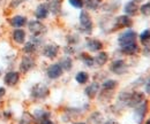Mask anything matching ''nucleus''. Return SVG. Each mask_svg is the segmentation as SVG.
<instances>
[{
	"instance_id": "obj_3",
	"label": "nucleus",
	"mask_w": 150,
	"mask_h": 124,
	"mask_svg": "<svg viewBox=\"0 0 150 124\" xmlns=\"http://www.w3.org/2000/svg\"><path fill=\"white\" fill-rule=\"evenodd\" d=\"M49 93H50L49 88L45 84H42V83H38L36 85H34L33 89H31V97L34 99H37V100L45 99L49 95Z\"/></svg>"
},
{
	"instance_id": "obj_6",
	"label": "nucleus",
	"mask_w": 150,
	"mask_h": 124,
	"mask_svg": "<svg viewBox=\"0 0 150 124\" xmlns=\"http://www.w3.org/2000/svg\"><path fill=\"white\" fill-rule=\"evenodd\" d=\"M144 100H146L144 93H142V92H140V91H135V92L129 93V97H128V100H127L126 106L136 107V106H139L140 104H142Z\"/></svg>"
},
{
	"instance_id": "obj_11",
	"label": "nucleus",
	"mask_w": 150,
	"mask_h": 124,
	"mask_svg": "<svg viewBox=\"0 0 150 124\" xmlns=\"http://www.w3.org/2000/svg\"><path fill=\"white\" fill-rule=\"evenodd\" d=\"M19 81H20V74L18 71L11 70L5 74L4 83L7 86H14V85H16L19 83Z\"/></svg>"
},
{
	"instance_id": "obj_36",
	"label": "nucleus",
	"mask_w": 150,
	"mask_h": 124,
	"mask_svg": "<svg viewBox=\"0 0 150 124\" xmlns=\"http://www.w3.org/2000/svg\"><path fill=\"white\" fill-rule=\"evenodd\" d=\"M20 2H21V1H18V0H16V1H13V2L11 4V6H14V7H15V6H18V5H19Z\"/></svg>"
},
{
	"instance_id": "obj_19",
	"label": "nucleus",
	"mask_w": 150,
	"mask_h": 124,
	"mask_svg": "<svg viewBox=\"0 0 150 124\" xmlns=\"http://www.w3.org/2000/svg\"><path fill=\"white\" fill-rule=\"evenodd\" d=\"M9 23L13 28H22L23 25H25L28 23L27 18L25 16H22V15H16V16H13V18L9 20Z\"/></svg>"
},
{
	"instance_id": "obj_8",
	"label": "nucleus",
	"mask_w": 150,
	"mask_h": 124,
	"mask_svg": "<svg viewBox=\"0 0 150 124\" xmlns=\"http://www.w3.org/2000/svg\"><path fill=\"white\" fill-rule=\"evenodd\" d=\"M128 69V66L124 60H115L110 66V70L115 75H124Z\"/></svg>"
},
{
	"instance_id": "obj_33",
	"label": "nucleus",
	"mask_w": 150,
	"mask_h": 124,
	"mask_svg": "<svg viewBox=\"0 0 150 124\" xmlns=\"http://www.w3.org/2000/svg\"><path fill=\"white\" fill-rule=\"evenodd\" d=\"M75 52V48L73 47V45H68L65 47V53L66 55H72Z\"/></svg>"
},
{
	"instance_id": "obj_40",
	"label": "nucleus",
	"mask_w": 150,
	"mask_h": 124,
	"mask_svg": "<svg viewBox=\"0 0 150 124\" xmlns=\"http://www.w3.org/2000/svg\"><path fill=\"white\" fill-rule=\"evenodd\" d=\"M74 124H86V123H83V122H77V123H74Z\"/></svg>"
},
{
	"instance_id": "obj_22",
	"label": "nucleus",
	"mask_w": 150,
	"mask_h": 124,
	"mask_svg": "<svg viewBox=\"0 0 150 124\" xmlns=\"http://www.w3.org/2000/svg\"><path fill=\"white\" fill-rule=\"evenodd\" d=\"M47 5H49V11L53 15L60 14V12H61V0H51Z\"/></svg>"
},
{
	"instance_id": "obj_27",
	"label": "nucleus",
	"mask_w": 150,
	"mask_h": 124,
	"mask_svg": "<svg viewBox=\"0 0 150 124\" xmlns=\"http://www.w3.org/2000/svg\"><path fill=\"white\" fill-rule=\"evenodd\" d=\"M75 81L79 83V84H86L88 81H89V75L88 72L86 71H79L75 76Z\"/></svg>"
},
{
	"instance_id": "obj_32",
	"label": "nucleus",
	"mask_w": 150,
	"mask_h": 124,
	"mask_svg": "<svg viewBox=\"0 0 150 124\" xmlns=\"http://www.w3.org/2000/svg\"><path fill=\"white\" fill-rule=\"evenodd\" d=\"M68 2L75 8H82L83 7V0H68Z\"/></svg>"
},
{
	"instance_id": "obj_37",
	"label": "nucleus",
	"mask_w": 150,
	"mask_h": 124,
	"mask_svg": "<svg viewBox=\"0 0 150 124\" xmlns=\"http://www.w3.org/2000/svg\"><path fill=\"white\" fill-rule=\"evenodd\" d=\"M105 124H115V123H114V121H113V120H109L108 122H105Z\"/></svg>"
},
{
	"instance_id": "obj_41",
	"label": "nucleus",
	"mask_w": 150,
	"mask_h": 124,
	"mask_svg": "<svg viewBox=\"0 0 150 124\" xmlns=\"http://www.w3.org/2000/svg\"><path fill=\"white\" fill-rule=\"evenodd\" d=\"M0 75H1V70H0Z\"/></svg>"
},
{
	"instance_id": "obj_1",
	"label": "nucleus",
	"mask_w": 150,
	"mask_h": 124,
	"mask_svg": "<svg viewBox=\"0 0 150 124\" xmlns=\"http://www.w3.org/2000/svg\"><path fill=\"white\" fill-rule=\"evenodd\" d=\"M79 21H80V30H81L83 34L90 35V34L93 32L94 24H93V20L90 18L89 13H88L87 11H81Z\"/></svg>"
},
{
	"instance_id": "obj_26",
	"label": "nucleus",
	"mask_w": 150,
	"mask_h": 124,
	"mask_svg": "<svg viewBox=\"0 0 150 124\" xmlns=\"http://www.w3.org/2000/svg\"><path fill=\"white\" fill-rule=\"evenodd\" d=\"M139 38H140V41H141V44H142L143 46H149V44H150V30L149 29L142 31V32L140 34V36H139Z\"/></svg>"
},
{
	"instance_id": "obj_4",
	"label": "nucleus",
	"mask_w": 150,
	"mask_h": 124,
	"mask_svg": "<svg viewBox=\"0 0 150 124\" xmlns=\"http://www.w3.org/2000/svg\"><path fill=\"white\" fill-rule=\"evenodd\" d=\"M34 122L36 124H53L51 121V114L43 109H36L34 113Z\"/></svg>"
},
{
	"instance_id": "obj_28",
	"label": "nucleus",
	"mask_w": 150,
	"mask_h": 124,
	"mask_svg": "<svg viewBox=\"0 0 150 124\" xmlns=\"http://www.w3.org/2000/svg\"><path fill=\"white\" fill-rule=\"evenodd\" d=\"M100 5V0H83V6H86L88 9L96 11Z\"/></svg>"
},
{
	"instance_id": "obj_14",
	"label": "nucleus",
	"mask_w": 150,
	"mask_h": 124,
	"mask_svg": "<svg viewBox=\"0 0 150 124\" xmlns=\"http://www.w3.org/2000/svg\"><path fill=\"white\" fill-rule=\"evenodd\" d=\"M86 46L90 52H100L102 48H103V43L98 39L89 38V39H87Z\"/></svg>"
},
{
	"instance_id": "obj_30",
	"label": "nucleus",
	"mask_w": 150,
	"mask_h": 124,
	"mask_svg": "<svg viewBox=\"0 0 150 124\" xmlns=\"http://www.w3.org/2000/svg\"><path fill=\"white\" fill-rule=\"evenodd\" d=\"M33 122H34V116L30 115L29 113H23L19 124H33Z\"/></svg>"
},
{
	"instance_id": "obj_17",
	"label": "nucleus",
	"mask_w": 150,
	"mask_h": 124,
	"mask_svg": "<svg viewBox=\"0 0 150 124\" xmlns=\"http://www.w3.org/2000/svg\"><path fill=\"white\" fill-rule=\"evenodd\" d=\"M139 9L140 8H139L137 4L134 2V1H128L125 5V7H124V12H125V14L127 16H134V15H136L137 12H139Z\"/></svg>"
},
{
	"instance_id": "obj_29",
	"label": "nucleus",
	"mask_w": 150,
	"mask_h": 124,
	"mask_svg": "<svg viewBox=\"0 0 150 124\" xmlns=\"http://www.w3.org/2000/svg\"><path fill=\"white\" fill-rule=\"evenodd\" d=\"M80 57H81V60L83 61V63H84L87 67H93V66L95 64L94 57H93L91 55H89V54L81 53L80 54Z\"/></svg>"
},
{
	"instance_id": "obj_16",
	"label": "nucleus",
	"mask_w": 150,
	"mask_h": 124,
	"mask_svg": "<svg viewBox=\"0 0 150 124\" xmlns=\"http://www.w3.org/2000/svg\"><path fill=\"white\" fill-rule=\"evenodd\" d=\"M120 51L126 55H135V54L139 53L140 51V47L137 45V43H132V44H128V45H125V46H121L120 47Z\"/></svg>"
},
{
	"instance_id": "obj_38",
	"label": "nucleus",
	"mask_w": 150,
	"mask_h": 124,
	"mask_svg": "<svg viewBox=\"0 0 150 124\" xmlns=\"http://www.w3.org/2000/svg\"><path fill=\"white\" fill-rule=\"evenodd\" d=\"M133 1H134V2H136V4H139V2H142L143 0H133Z\"/></svg>"
},
{
	"instance_id": "obj_31",
	"label": "nucleus",
	"mask_w": 150,
	"mask_h": 124,
	"mask_svg": "<svg viewBox=\"0 0 150 124\" xmlns=\"http://www.w3.org/2000/svg\"><path fill=\"white\" fill-rule=\"evenodd\" d=\"M139 11L141 12V14H142L143 16H150V1H148L147 4H143V5L140 7Z\"/></svg>"
},
{
	"instance_id": "obj_12",
	"label": "nucleus",
	"mask_w": 150,
	"mask_h": 124,
	"mask_svg": "<svg viewBox=\"0 0 150 124\" xmlns=\"http://www.w3.org/2000/svg\"><path fill=\"white\" fill-rule=\"evenodd\" d=\"M59 46L57 45V44H53V43H51V44H46L45 46H44V48H43V55L45 56V57H47V59H54L58 53H59Z\"/></svg>"
},
{
	"instance_id": "obj_35",
	"label": "nucleus",
	"mask_w": 150,
	"mask_h": 124,
	"mask_svg": "<svg viewBox=\"0 0 150 124\" xmlns=\"http://www.w3.org/2000/svg\"><path fill=\"white\" fill-rule=\"evenodd\" d=\"M6 94V89L5 88H0V98H2Z\"/></svg>"
},
{
	"instance_id": "obj_21",
	"label": "nucleus",
	"mask_w": 150,
	"mask_h": 124,
	"mask_svg": "<svg viewBox=\"0 0 150 124\" xmlns=\"http://www.w3.org/2000/svg\"><path fill=\"white\" fill-rule=\"evenodd\" d=\"M109 60V54L106 52H98L97 55L94 57V62L96 66H99V67H103Z\"/></svg>"
},
{
	"instance_id": "obj_18",
	"label": "nucleus",
	"mask_w": 150,
	"mask_h": 124,
	"mask_svg": "<svg viewBox=\"0 0 150 124\" xmlns=\"http://www.w3.org/2000/svg\"><path fill=\"white\" fill-rule=\"evenodd\" d=\"M99 84L97 83V82H94V83H91L90 85H88L86 90H84V93H86V95L89 98V99H94L95 97L97 95V93L99 92Z\"/></svg>"
},
{
	"instance_id": "obj_10",
	"label": "nucleus",
	"mask_w": 150,
	"mask_h": 124,
	"mask_svg": "<svg viewBox=\"0 0 150 124\" xmlns=\"http://www.w3.org/2000/svg\"><path fill=\"white\" fill-rule=\"evenodd\" d=\"M62 74H64V70H62V68H61V66L59 63L51 64L46 70V75H47V77L50 79H58L59 77L62 76Z\"/></svg>"
},
{
	"instance_id": "obj_39",
	"label": "nucleus",
	"mask_w": 150,
	"mask_h": 124,
	"mask_svg": "<svg viewBox=\"0 0 150 124\" xmlns=\"http://www.w3.org/2000/svg\"><path fill=\"white\" fill-rule=\"evenodd\" d=\"M144 124H150V117L147 120V121H146V123H144Z\"/></svg>"
},
{
	"instance_id": "obj_34",
	"label": "nucleus",
	"mask_w": 150,
	"mask_h": 124,
	"mask_svg": "<svg viewBox=\"0 0 150 124\" xmlns=\"http://www.w3.org/2000/svg\"><path fill=\"white\" fill-rule=\"evenodd\" d=\"M146 93L150 94V77L148 78V81L146 82Z\"/></svg>"
},
{
	"instance_id": "obj_7",
	"label": "nucleus",
	"mask_w": 150,
	"mask_h": 124,
	"mask_svg": "<svg viewBox=\"0 0 150 124\" xmlns=\"http://www.w3.org/2000/svg\"><path fill=\"white\" fill-rule=\"evenodd\" d=\"M34 67H35V59L33 56H30L29 54L24 55L21 60V63H20V71L25 74V72L31 70Z\"/></svg>"
},
{
	"instance_id": "obj_15",
	"label": "nucleus",
	"mask_w": 150,
	"mask_h": 124,
	"mask_svg": "<svg viewBox=\"0 0 150 124\" xmlns=\"http://www.w3.org/2000/svg\"><path fill=\"white\" fill-rule=\"evenodd\" d=\"M49 5L47 4H39L35 11V15H36V18H38L39 21L40 20H45V18L49 16Z\"/></svg>"
},
{
	"instance_id": "obj_2",
	"label": "nucleus",
	"mask_w": 150,
	"mask_h": 124,
	"mask_svg": "<svg viewBox=\"0 0 150 124\" xmlns=\"http://www.w3.org/2000/svg\"><path fill=\"white\" fill-rule=\"evenodd\" d=\"M136 39H137V34L134 30L128 29V30H126L125 32H122L118 37V44L121 47V46L128 45V44H132V43H135Z\"/></svg>"
},
{
	"instance_id": "obj_23",
	"label": "nucleus",
	"mask_w": 150,
	"mask_h": 124,
	"mask_svg": "<svg viewBox=\"0 0 150 124\" xmlns=\"http://www.w3.org/2000/svg\"><path fill=\"white\" fill-rule=\"evenodd\" d=\"M59 64L61 66V68H62L64 71H69L73 68V60H72L71 56L67 55V56H65V57H62V59L60 60Z\"/></svg>"
},
{
	"instance_id": "obj_25",
	"label": "nucleus",
	"mask_w": 150,
	"mask_h": 124,
	"mask_svg": "<svg viewBox=\"0 0 150 124\" xmlns=\"http://www.w3.org/2000/svg\"><path fill=\"white\" fill-rule=\"evenodd\" d=\"M118 86V82L114 79H106L102 83V88L104 91H113Z\"/></svg>"
},
{
	"instance_id": "obj_13",
	"label": "nucleus",
	"mask_w": 150,
	"mask_h": 124,
	"mask_svg": "<svg viewBox=\"0 0 150 124\" xmlns=\"http://www.w3.org/2000/svg\"><path fill=\"white\" fill-rule=\"evenodd\" d=\"M133 25V21L127 15H121L114 18V28L121 29V28H131Z\"/></svg>"
},
{
	"instance_id": "obj_9",
	"label": "nucleus",
	"mask_w": 150,
	"mask_h": 124,
	"mask_svg": "<svg viewBox=\"0 0 150 124\" xmlns=\"http://www.w3.org/2000/svg\"><path fill=\"white\" fill-rule=\"evenodd\" d=\"M147 111H148V102H147L146 100H144L142 104H140L139 106L135 107V111H134V114H135L136 122H137L139 124H141L142 123V121L144 120Z\"/></svg>"
},
{
	"instance_id": "obj_20",
	"label": "nucleus",
	"mask_w": 150,
	"mask_h": 124,
	"mask_svg": "<svg viewBox=\"0 0 150 124\" xmlns=\"http://www.w3.org/2000/svg\"><path fill=\"white\" fill-rule=\"evenodd\" d=\"M12 38L15 43L18 44H23L25 41V38H27V35H25V31L22 30V29H15L13 32H12Z\"/></svg>"
},
{
	"instance_id": "obj_24",
	"label": "nucleus",
	"mask_w": 150,
	"mask_h": 124,
	"mask_svg": "<svg viewBox=\"0 0 150 124\" xmlns=\"http://www.w3.org/2000/svg\"><path fill=\"white\" fill-rule=\"evenodd\" d=\"M37 47L38 46L34 43V41L29 40V41H27V43L23 45L22 51H23V53H25V54H33V53H35V52H36Z\"/></svg>"
},
{
	"instance_id": "obj_5",
	"label": "nucleus",
	"mask_w": 150,
	"mask_h": 124,
	"mask_svg": "<svg viewBox=\"0 0 150 124\" xmlns=\"http://www.w3.org/2000/svg\"><path fill=\"white\" fill-rule=\"evenodd\" d=\"M28 29L34 36H42L46 31V27L39 20L29 21L28 22Z\"/></svg>"
}]
</instances>
